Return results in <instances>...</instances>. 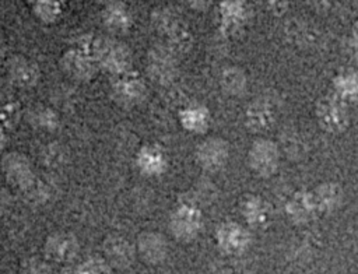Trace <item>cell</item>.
I'll return each mask as SVG.
<instances>
[{
	"label": "cell",
	"instance_id": "4fadbf2b",
	"mask_svg": "<svg viewBox=\"0 0 358 274\" xmlns=\"http://www.w3.org/2000/svg\"><path fill=\"white\" fill-rule=\"evenodd\" d=\"M137 256L147 264H161L169 253L166 238L155 231H143L136 240Z\"/></svg>",
	"mask_w": 358,
	"mask_h": 274
},
{
	"label": "cell",
	"instance_id": "44dd1931",
	"mask_svg": "<svg viewBox=\"0 0 358 274\" xmlns=\"http://www.w3.org/2000/svg\"><path fill=\"white\" fill-rule=\"evenodd\" d=\"M178 119L185 130L194 134H201L210 127L211 113L204 105L192 103L179 110Z\"/></svg>",
	"mask_w": 358,
	"mask_h": 274
},
{
	"label": "cell",
	"instance_id": "ac0fdd59",
	"mask_svg": "<svg viewBox=\"0 0 358 274\" xmlns=\"http://www.w3.org/2000/svg\"><path fill=\"white\" fill-rule=\"evenodd\" d=\"M7 74L10 81L20 88H32L39 80V68L36 63L22 57L13 56L7 63Z\"/></svg>",
	"mask_w": 358,
	"mask_h": 274
},
{
	"label": "cell",
	"instance_id": "5bb4252c",
	"mask_svg": "<svg viewBox=\"0 0 358 274\" xmlns=\"http://www.w3.org/2000/svg\"><path fill=\"white\" fill-rule=\"evenodd\" d=\"M103 259L110 264V267L126 270L129 268L137 256L136 246L130 240L119 235H110L103 240L102 245Z\"/></svg>",
	"mask_w": 358,
	"mask_h": 274
},
{
	"label": "cell",
	"instance_id": "f1b7e54d",
	"mask_svg": "<svg viewBox=\"0 0 358 274\" xmlns=\"http://www.w3.org/2000/svg\"><path fill=\"white\" fill-rule=\"evenodd\" d=\"M20 274H52L50 266L42 260H28L20 270Z\"/></svg>",
	"mask_w": 358,
	"mask_h": 274
},
{
	"label": "cell",
	"instance_id": "7c38bea8",
	"mask_svg": "<svg viewBox=\"0 0 358 274\" xmlns=\"http://www.w3.org/2000/svg\"><path fill=\"white\" fill-rule=\"evenodd\" d=\"M80 242L71 232H53L43 243V253L48 259L56 263H69L77 257Z\"/></svg>",
	"mask_w": 358,
	"mask_h": 274
},
{
	"label": "cell",
	"instance_id": "9a60e30c",
	"mask_svg": "<svg viewBox=\"0 0 358 274\" xmlns=\"http://www.w3.org/2000/svg\"><path fill=\"white\" fill-rule=\"evenodd\" d=\"M285 214L288 219L296 225H303L315 219L319 212L310 190L295 192L285 203Z\"/></svg>",
	"mask_w": 358,
	"mask_h": 274
},
{
	"label": "cell",
	"instance_id": "1f68e13d",
	"mask_svg": "<svg viewBox=\"0 0 358 274\" xmlns=\"http://www.w3.org/2000/svg\"><path fill=\"white\" fill-rule=\"evenodd\" d=\"M57 274H76V271H74V270H70V268H64V270L59 271Z\"/></svg>",
	"mask_w": 358,
	"mask_h": 274
},
{
	"label": "cell",
	"instance_id": "4316f807",
	"mask_svg": "<svg viewBox=\"0 0 358 274\" xmlns=\"http://www.w3.org/2000/svg\"><path fill=\"white\" fill-rule=\"evenodd\" d=\"M62 13V3L60 1H34L32 3V14L45 24L55 22Z\"/></svg>",
	"mask_w": 358,
	"mask_h": 274
},
{
	"label": "cell",
	"instance_id": "603a6c76",
	"mask_svg": "<svg viewBox=\"0 0 358 274\" xmlns=\"http://www.w3.org/2000/svg\"><path fill=\"white\" fill-rule=\"evenodd\" d=\"M102 21L108 29L115 32H124L131 27L133 18L126 4L120 1H112L103 7Z\"/></svg>",
	"mask_w": 358,
	"mask_h": 274
},
{
	"label": "cell",
	"instance_id": "83f0119b",
	"mask_svg": "<svg viewBox=\"0 0 358 274\" xmlns=\"http://www.w3.org/2000/svg\"><path fill=\"white\" fill-rule=\"evenodd\" d=\"M76 274H112L110 264L103 257H90L76 267Z\"/></svg>",
	"mask_w": 358,
	"mask_h": 274
},
{
	"label": "cell",
	"instance_id": "ffe728a7",
	"mask_svg": "<svg viewBox=\"0 0 358 274\" xmlns=\"http://www.w3.org/2000/svg\"><path fill=\"white\" fill-rule=\"evenodd\" d=\"M248 6L242 1H224L220 4V28L229 35L239 31L248 21Z\"/></svg>",
	"mask_w": 358,
	"mask_h": 274
},
{
	"label": "cell",
	"instance_id": "2e32d148",
	"mask_svg": "<svg viewBox=\"0 0 358 274\" xmlns=\"http://www.w3.org/2000/svg\"><path fill=\"white\" fill-rule=\"evenodd\" d=\"M310 192L319 215L334 212L344 203V189L336 182L320 183Z\"/></svg>",
	"mask_w": 358,
	"mask_h": 274
},
{
	"label": "cell",
	"instance_id": "3957f363",
	"mask_svg": "<svg viewBox=\"0 0 358 274\" xmlns=\"http://www.w3.org/2000/svg\"><path fill=\"white\" fill-rule=\"evenodd\" d=\"M204 219L201 211L192 203L183 201L178 206L168 221V228L172 236L180 242L196 239L203 231Z\"/></svg>",
	"mask_w": 358,
	"mask_h": 274
},
{
	"label": "cell",
	"instance_id": "f546056e",
	"mask_svg": "<svg viewBox=\"0 0 358 274\" xmlns=\"http://www.w3.org/2000/svg\"><path fill=\"white\" fill-rule=\"evenodd\" d=\"M1 116H3V124L8 126V127H13L15 124V122L18 120V108H17V105L13 103V102L4 103Z\"/></svg>",
	"mask_w": 358,
	"mask_h": 274
},
{
	"label": "cell",
	"instance_id": "52a82bcc",
	"mask_svg": "<svg viewBox=\"0 0 358 274\" xmlns=\"http://www.w3.org/2000/svg\"><path fill=\"white\" fill-rule=\"evenodd\" d=\"M60 67L64 74L77 81L92 80L99 68L90 52L77 45L62 55Z\"/></svg>",
	"mask_w": 358,
	"mask_h": 274
},
{
	"label": "cell",
	"instance_id": "4dcf8cb0",
	"mask_svg": "<svg viewBox=\"0 0 358 274\" xmlns=\"http://www.w3.org/2000/svg\"><path fill=\"white\" fill-rule=\"evenodd\" d=\"M348 50L354 57H358V22L351 29L348 38Z\"/></svg>",
	"mask_w": 358,
	"mask_h": 274
},
{
	"label": "cell",
	"instance_id": "ba28073f",
	"mask_svg": "<svg viewBox=\"0 0 358 274\" xmlns=\"http://www.w3.org/2000/svg\"><path fill=\"white\" fill-rule=\"evenodd\" d=\"M217 247L228 256H238L246 252L252 243L250 232L238 222H222L215 231Z\"/></svg>",
	"mask_w": 358,
	"mask_h": 274
},
{
	"label": "cell",
	"instance_id": "484cf974",
	"mask_svg": "<svg viewBox=\"0 0 358 274\" xmlns=\"http://www.w3.org/2000/svg\"><path fill=\"white\" fill-rule=\"evenodd\" d=\"M27 122L39 130L52 131L59 126V115L48 106H35L27 112Z\"/></svg>",
	"mask_w": 358,
	"mask_h": 274
},
{
	"label": "cell",
	"instance_id": "30bf717a",
	"mask_svg": "<svg viewBox=\"0 0 358 274\" xmlns=\"http://www.w3.org/2000/svg\"><path fill=\"white\" fill-rule=\"evenodd\" d=\"M3 173L6 180L21 190H28L35 185V175L31 164L24 154L8 152L1 159Z\"/></svg>",
	"mask_w": 358,
	"mask_h": 274
},
{
	"label": "cell",
	"instance_id": "7402d4cb",
	"mask_svg": "<svg viewBox=\"0 0 358 274\" xmlns=\"http://www.w3.org/2000/svg\"><path fill=\"white\" fill-rule=\"evenodd\" d=\"M239 211L242 218L256 228L267 225L270 218L267 203L257 194H246L239 203Z\"/></svg>",
	"mask_w": 358,
	"mask_h": 274
},
{
	"label": "cell",
	"instance_id": "7a4b0ae2",
	"mask_svg": "<svg viewBox=\"0 0 358 274\" xmlns=\"http://www.w3.org/2000/svg\"><path fill=\"white\" fill-rule=\"evenodd\" d=\"M152 25L166 39V46L175 53L192 46V36L183 21L171 8H158L152 14Z\"/></svg>",
	"mask_w": 358,
	"mask_h": 274
},
{
	"label": "cell",
	"instance_id": "6da1fadb",
	"mask_svg": "<svg viewBox=\"0 0 358 274\" xmlns=\"http://www.w3.org/2000/svg\"><path fill=\"white\" fill-rule=\"evenodd\" d=\"M77 46L88 50L98 67L110 74L120 75L130 70L131 52L123 42L115 38L84 35L77 41Z\"/></svg>",
	"mask_w": 358,
	"mask_h": 274
},
{
	"label": "cell",
	"instance_id": "e0dca14e",
	"mask_svg": "<svg viewBox=\"0 0 358 274\" xmlns=\"http://www.w3.org/2000/svg\"><path fill=\"white\" fill-rule=\"evenodd\" d=\"M245 120L252 131H264L275 120V108L267 98H256L245 112Z\"/></svg>",
	"mask_w": 358,
	"mask_h": 274
},
{
	"label": "cell",
	"instance_id": "8992f818",
	"mask_svg": "<svg viewBox=\"0 0 358 274\" xmlns=\"http://www.w3.org/2000/svg\"><path fill=\"white\" fill-rule=\"evenodd\" d=\"M110 96L117 105L133 108L145 99L147 87L138 74L127 71L115 78L110 85Z\"/></svg>",
	"mask_w": 358,
	"mask_h": 274
},
{
	"label": "cell",
	"instance_id": "9c48e42d",
	"mask_svg": "<svg viewBox=\"0 0 358 274\" xmlns=\"http://www.w3.org/2000/svg\"><path fill=\"white\" fill-rule=\"evenodd\" d=\"M229 158V144L221 137H208L196 148V161L207 172L222 169Z\"/></svg>",
	"mask_w": 358,
	"mask_h": 274
},
{
	"label": "cell",
	"instance_id": "8fae6325",
	"mask_svg": "<svg viewBox=\"0 0 358 274\" xmlns=\"http://www.w3.org/2000/svg\"><path fill=\"white\" fill-rule=\"evenodd\" d=\"M175 55L176 53L168 46H158L150 50L147 56V70L154 81L168 84L176 77L178 68Z\"/></svg>",
	"mask_w": 358,
	"mask_h": 274
},
{
	"label": "cell",
	"instance_id": "d6a6232c",
	"mask_svg": "<svg viewBox=\"0 0 358 274\" xmlns=\"http://www.w3.org/2000/svg\"><path fill=\"white\" fill-rule=\"evenodd\" d=\"M166 274H175V273H166Z\"/></svg>",
	"mask_w": 358,
	"mask_h": 274
},
{
	"label": "cell",
	"instance_id": "5b68a950",
	"mask_svg": "<svg viewBox=\"0 0 358 274\" xmlns=\"http://www.w3.org/2000/svg\"><path fill=\"white\" fill-rule=\"evenodd\" d=\"M246 162L253 173L268 178L278 169L280 148L273 140L257 138L248 150Z\"/></svg>",
	"mask_w": 358,
	"mask_h": 274
},
{
	"label": "cell",
	"instance_id": "d6986e66",
	"mask_svg": "<svg viewBox=\"0 0 358 274\" xmlns=\"http://www.w3.org/2000/svg\"><path fill=\"white\" fill-rule=\"evenodd\" d=\"M134 164L137 169L147 176H158L168 168V159L164 151L155 145H144L136 154Z\"/></svg>",
	"mask_w": 358,
	"mask_h": 274
},
{
	"label": "cell",
	"instance_id": "cb8c5ba5",
	"mask_svg": "<svg viewBox=\"0 0 358 274\" xmlns=\"http://www.w3.org/2000/svg\"><path fill=\"white\" fill-rule=\"evenodd\" d=\"M333 94L345 103L358 102V71L344 70L338 73L333 81Z\"/></svg>",
	"mask_w": 358,
	"mask_h": 274
},
{
	"label": "cell",
	"instance_id": "277c9868",
	"mask_svg": "<svg viewBox=\"0 0 358 274\" xmlns=\"http://www.w3.org/2000/svg\"><path fill=\"white\" fill-rule=\"evenodd\" d=\"M316 119L323 130L331 134L344 133L350 124L347 103L333 92L322 96L316 103Z\"/></svg>",
	"mask_w": 358,
	"mask_h": 274
},
{
	"label": "cell",
	"instance_id": "d4e9b609",
	"mask_svg": "<svg viewBox=\"0 0 358 274\" xmlns=\"http://www.w3.org/2000/svg\"><path fill=\"white\" fill-rule=\"evenodd\" d=\"M220 84L224 92L232 96H238L246 91L248 78L242 68L236 66H229L222 70L220 75Z\"/></svg>",
	"mask_w": 358,
	"mask_h": 274
}]
</instances>
